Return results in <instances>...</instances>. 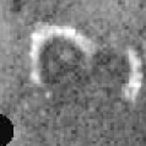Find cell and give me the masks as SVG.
<instances>
[{
  "label": "cell",
  "instance_id": "cell-1",
  "mask_svg": "<svg viewBox=\"0 0 146 146\" xmlns=\"http://www.w3.org/2000/svg\"><path fill=\"white\" fill-rule=\"evenodd\" d=\"M14 137V125L4 114H0V146H6Z\"/></svg>",
  "mask_w": 146,
  "mask_h": 146
}]
</instances>
